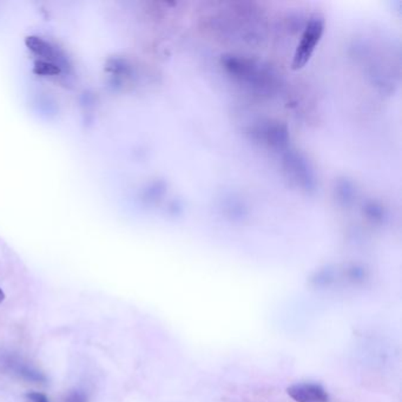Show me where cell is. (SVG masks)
<instances>
[{"label":"cell","mask_w":402,"mask_h":402,"mask_svg":"<svg viewBox=\"0 0 402 402\" xmlns=\"http://www.w3.org/2000/svg\"><path fill=\"white\" fill-rule=\"evenodd\" d=\"M288 395L295 402H327L328 393L316 383H297L288 388Z\"/></svg>","instance_id":"3"},{"label":"cell","mask_w":402,"mask_h":402,"mask_svg":"<svg viewBox=\"0 0 402 402\" xmlns=\"http://www.w3.org/2000/svg\"><path fill=\"white\" fill-rule=\"evenodd\" d=\"M33 72L38 76H58L61 72V69L57 64L40 59L36 61Z\"/></svg>","instance_id":"5"},{"label":"cell","mask_w":402,"mask_h":402,"mask_svg":"<svg viewBox=\"0 0 402 402\" xmlns=\"http://www.w3.org/2000/svg\"><path fill=\"white\" fill-rule=\"evenodd\" d=\"M25 44L29 47V50L32 51L38 57L44 58V61H50V63H54V64H56L54 61H59V54H57V51H56L54 46L51 45L50 42H47L44 39L40 38V37L30 36V37H27L25 39Z\"/></svg>","instance_id":"4"},{"label":"cell","mask_w":402,"mask_h":402,"mask_svg":"<svg viewBox=\"0 0 402 402\" xmlns=\"http://www.w3.org/2000/svg\"><path fill=\"white\" fill-rule=\"evenodd\" d=\"M0 367L5 372L11 374L17 379L23 380L25 382L33 385H45V374L31 364L30 361L20 357L18 354L11 352H4L0 354Z\"/></svg>","instance_id":"1"},{"label":"cell","mask_w":402,"mask_h":402,"mask_svg":"<svg viewBox=\"0 0 402 402\" xmlns=\"http://www.w3.org/2000/svg\"><path fill=\"white\" fill-rule=\"evenodd\" d=\"M26 399L30 402H50V399L42 392H30L27 393Z\"/></svg>","instance_id":"7"},{"label":"cell","mask_w":402,"mask_h":402,"mask_svg":"<svg viewBox=\"0 0 402 402\" xmlns=\"http://www.w3.org/2000/svg\"><path fill=\"white\" fill-rule=\"evenodd\" d=\"M322 32V24L320 20H313L303 35L302 40L296 51L295 59H294V66L300 68L306 63L311 52L314 50L315 45L318 42Z\"/></svg>","instance_id":"2"},{"label":"cell","mask_w":402,"mask_h":402,"mask_svg":"<svg viewBox=\"0 0 402 402\" xmlns=\"http://www.w3.org/2000/svg\"><path fill=\"white\" fill-rule=\"evenodd\" d=\"M63 402H88V396L82 389H72L68 392L63 399Z\"/></svg>","instance_id":"6"},{"label":"cell","mask_w":402,"mask_h":402,"mask_svg":"<svg viewBox=\"0 0 402 402\" xmlns=\"http://www.w3.org/2000/svg\"><path fill=\"white\" fill-rule=\"evenodd\" d=\"M4 299H5L4 291H1V288H0V304H1V302H3V301H4Z\"/></svg>","instance_id":"8"}]
</instances>
